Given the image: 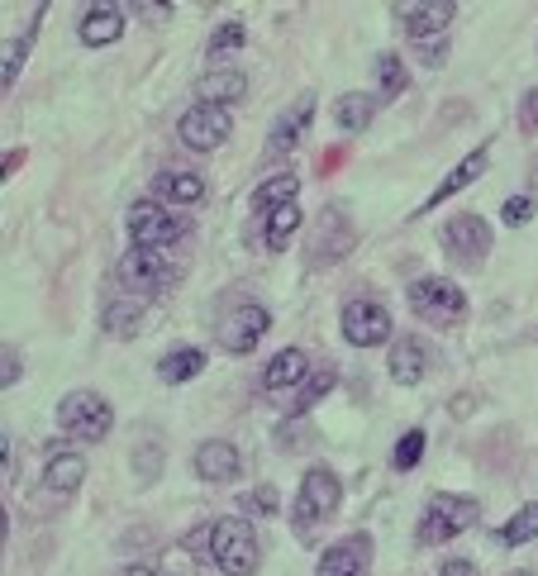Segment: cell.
I'll return each mask as SVG.
<instances>
[{"instance_id": "6da1fadb", "label": "cell", "mask_w": 538, "mask_h": 576, "mask_svg": "<svg viewBox=\"0 0 538 576\" xmlns=\"http://www.w3.org/2000/svg\"><path fill=\"white\" fill-rule=\"evenodd\" d=\"M210 557L225 576H253L258 562H262V543L253 533V524L229 515V519H215L210 524Z\"/></svg>"}, {"instance_id": "7a4b0ae2", "label": "cell", "mask_w": 538, "mask_h": 576, "mask_svg": "<svg viewBox=\"0 0 538 576\" xmlns=\"http://www.w3.org/2000/svg\"><path fill=\"white\" fill-rule=\"evenodd\" d=\"M58 424L68 439H82V443H100L105 434L115 429V410L100 391H72L68 400L58 405Z\"/></svg>"}, {"instance_id": "3957f363", "label": "cell", "mask_w": 538, "mask_h": 576, "mask_svg": "<svg viewBox=\"0 0 538 576\" xmlns=\"http://www.w3.org/2000/svg\"><path fill=\"white\" fill-rule=\"evenodd\" d=\"M338 501H344V487H338L334 471L310 467L306 477H300V495H296V529L310 533V529H320V524H330Z\"/></svg>"}, {"instance_id": "277c9868", "label": "cell", "mask_w": 538, "mask_h": 576, "mask_svg": "<svg viewBox=\"0 0 538 576\" xmlns=\"http://www.w3.org/2000/svg\"><path fill=\"white\" fill-rule=\"evenodd\" d=\"M481 519V505L471 495H434L419 515V543H449L457 533H467Z\"/></svg>"}, {"instance_id": "5b68a950", "label": "cell", "mask_w": 538, "mask_h": 576, "mask_svg": "<svg viewBox=\"0 0 538 576\" xmlns=\"http://www.w3.org/2000/svg\"><path fill=\"white\" fill-rule=\"evenodd\" d=\"M129 239H134V248H157V253H163V248H172L181 233H187V225H181V219L172 215V209H167L163 201H139V205H129Z\"/></svg>"}, {"instance_id": "8992f818", "label": "cell", "mask_w": 538, "mask_h": 576, "mask_svg": "<svg viewBox=\"0 0 538 576\" xmlns=\"http://www.w3.org/2000/svg\"><path fill=\"white\" fill-rule=\"evenodd\" d=\"M410 305L429 324H457L467 314V296H463V286H453L443 277H419L410 286Z\"/></svg>"}, {"instance_id": "52a82bcc", "label": "cell", "mask_w": 538, "mask_h": 576, "mask_svg": "<svg viewBox=\"0 0 538 576\" xmlns=\"http://www.w3.org/2000/svg\"><path fill=\"white\" fill-rule=\"evenodd\" d=\"M229 129H234V120H229L225 105H191V110L181 115L177 134L191 153H215L219 143L229 139Z\"/></svg>"}, {"instance_id": "ba28073f", "label": "cell", "mask_w": 538, "mask_h": 576, "mask_svg": "<svg viewBox=\"0 0 538 576\" xmlns=\"http://www.w3.org/2000/svg\"><path fill=\"white\" fill-rule=\"evenodd\" d=\"M443 248H449L457 262L477 267V262L491 253V229H487V219H481V215H453L449 225H443Z\"/></svg>"}, {"instance_id": "9c48e42d", "label": "cell", "mask_w": 538, "mask_h": 576, "mask_svg": "<svg viewBox=\"0 0 538 576\" xmlns=\"http://www.w3.org/2000/svg\"><path fill=\"white\" fill-rule=\"evenodd\" d=\"M272 329V314L262 305H239L225 314V324H219V348L225 352H253L258 338Z\"/></svg>"}, {"instance_id": "30bf717a", "label": "cell", "mask_w": 538, "mask_h": 576, "mask_svg": "<svg viewBox=\"0 0 538 576\" xmlns=\"http://www.w3.org/2000/svg\"><path fill=\"white\" fill-rule=\"evenodd\" d=\"M344 338L358 348H376L391 338V314L376 300H352L344 305Z\"/></svg>"}, {"instance_id": "8fae6325", "label": "cell", "mask_w": 538, "mask_h": 576, "mask_svg": "<svg viewBox=\"0 0 538 576\" xmlns=\"http://www.w3.org/2000/svg\"><path fill=\"white\" fill-rule=\"evenodd\" d=\"M115 272H120V281L134 286V291H163V286L177 277L172 262L157 253V248H134L129 257H120V267Z\"/></svg>"}, {"instance_id": "7c38bea8", "label": "cell", "mask_w": 538, "mask_h": 576, "mask_svg": "<svg viewBox=\"0 0 538 576\" xmlns=\"http://www.w3.org/2000/svg\"><path fill=\"white\" fill-rule=\"evenodd\" d=\"M453 15H457L453 0H419V5H400L405 34H410L415 44H429V38H439L453 24Z\"/></svg>"}, {"instance_id": "4fadbf2b", "label": "cell", "mask_w": 538, "mask_h": 576, "mask_svg": "<svg viewBox=\"0 0 538 576\" xmlns=\"http://www.w3.org/2000/svg\"><path fill=\"white\" fill-rule=\"evenodd\" d=\"M239 467H243V457L225 439H210V443L195 448V477L210 481V487H225V481H234V477H239Z\"/></svg>"}, {"instance_id": "5bb4252c", "label": "cell", "mask_w": 538, "mask_h": 576, "mask_svg": "<svg viewBox=\"0 0 538 576\" xmlns=\"http://www.w3.org/2000/svg\"><path fill=\"white\" fill-rule=\"evenodd\" d=\"M487 163H491V148H487V143H481V148H477V153H467V163H457V167H453V172H449V177H443V187H439V191H429V201H425V205H419V209H415V215H429V209H434V205H443V201H449V195H457V191H467V187H471V181H477L481 172H487Z\"/></svg>"}, {"instance_id": "9a60e30c", "label": "cell", "mask_w": 538, "mask_h": 576, "mask_svg": "<svg viewBox=\"0 0 538 576\" xmlns=\"http://www.w3.org/2000/svg\"><path fill=\"white\" fill-rule=\"evenodd\" d=\"M300 382H310V358L300 348H282L277 358L267 362V372H262V386L267 391H291Z\"/></svg>"}, {"instance_id": "2e32d148", "label": "cell", "mask_w": 538, "mask_h": 576, "mask_svg": "<svg viewBox=\"0 0 538 576\" xmlns=\"http://www.w3.org/2000/svg\"><path fill=\"white\" fill-rule=\"evenodd\" d=\"M429 372V352L419 338H400V344H391V382L396 386H415L425 382Z\"/></svg>"}, {"instance_id": "e0dca14e", "label": "cell", "mask_w": 538, "mask_h": 576, "mask_svg": "<svg viewBox=\"0 0 538 576\" xmlns=\"http://www.w3.org/2000/svg\"><path fill=\"white\" fill-rule=\"evenodd\" d=\"M124 34V10L120 5H91L82 15V44L86 48H105Z\"/></svg>"}, {"instance_id": "ac0fdd59", "label": "cell", "mask_w": 538, "mask_h": 576, "mask_svg": "<svg viewBox=\"0 0 538 576\" xmlns=\"http://www.w3.org/2000/svg\"><path fill=\"white\" fill-rule=\"evenodd\" d=\"M44 481L52 491H76L86 481V457L82 453H68V448H52L48 453V467H44Z\"/></svg>"}, {"instance_id": "d6986e66", "label": "cell", "mask_w": 538, "mask_h": 576, "mask_svg": "<svg viewBox=\"0 0 538 576\" xmlns=\"http://www.w3.org/2000/svg\"><path fill=\"white\" fill-rule=\"evenodd\" d=\"M314 120V96H300L296 105H291V110H286L282 115V120H277V129H272V153H291L296 148V139L300 134H306V124Z\"/></svg>"}, {"instance_id": "ffe728a7", "label": "cell", "mask_w": 538, "mask_h": 576, "mask_svg": "<svg viewBox=\"0 0 538 576\" xmlns=\"http://www.w3.org/2000/svg\"><path fill=\"white\" fill-rule=\"evenodd\" d=\"M201 105H239L243 100V91H248V82H243V72H229V68H219V72H205L201 76Z\"/></svg>"}, {"instance_id": "44dd1931", "label": "cell", "mask_w": 538, "mask_h": 576, "mask_svg": "<svg viewBox=\"0 0 538 576\" xmlns=\"http://www.w3.org/2000/svg\"><path fill=\"white\" fill-rule=\"evenodd\" d=\"M157 201H172V205H201L205 201V181L195 172H163L153 181Z\"/></svg>"}, {"instance_id": "7402d4cb", "label": "cell", "mask_w": 538, "mask_h": 576, "mask_svg": "<svg viewBox=\"0 0 538 576\" xmlns=\"http://www.w3.org/2000/svg\"><path fill=\"white\" fill-rule=\"evenodd\" d=\"M201 372H205L201 348H177V352H167V358L157 362V376H163L167 386H181V382H191V376H201Z\"/></svg>"}, {"instance_id": "603a6c76", "label": "cell", "mask_w": 538, "mask_h": 576, "mask_svg": "<svg viewBox=\"0 0 538 576\" xmlns=\"http://www.w3.org/2000/svg\"><path fill=\"white\" fill-rule=\"evenodd\" d=\"M320 225H324V239H330V243H324L320 253H314V262H334V257H344L348 248H352V225L344 219V209H324Z\"/></svg>"}, {"instance_id": "cb8c5ba5", "label": "cell", "mask_w": 538, "mask_h": 576, "mask_svg": "<svg viewBox=\"0 0 538 576\" xmlns=\"http://www.w3.org/2000/svg\"><path fill=\"white\" fill-rule=\"evenodd\" d=\"M372 115H376V100L362 96V91H352V96H338V100H334V120H338V129H352V134L372 124Z\"/></svg>"}, {"instance_id": "d4e9b609", "label": "cell", "mask_w": 538, "mask_h": 576, "mask_svg": "<svg viewBox=\"0 0 538 576\" xmlns=\"http://www.w3.org/2000/svg\"><path fill=\"white\" fill-rule=\"evenodd\" d=\"M314 576H362V539H358V548L352 543L330 548V553L320 557V567H314Z\"/></svg>"}, {"instance_id": "484cf974", "label": "cell", "mask_w": 538, "mask_h": 576, "mask_svg": "<svg viewBox=\"0 0 538 576\" xmlns=\"http://www.w3.org/2000/svg\"><path fill=\"white\" fill-rule=\"evenodd\" d=\"M105 334H115V338H129V334H139V324H143V300H115V305H105Z\"/></svg>"}, {"instance_id": "4316f807", "label": "cell", "mask_w": 538, "mask_h": 576, "mask_svg": "<svg viewBox=\"0 0 538 576\" xmlns=\"http://www.w3.org/2000/svg\"><path fill=\"white\" fill-rule=\"evenodd\" d=\"M296 187H300V181H296L291 172H282V177H267V181H262V187L253 191V209H267V215H272V209L291 205V201H296Z\"/></svg>"}, {"instance_id": "83f0119b", "label": "cell", "mask_w": 538, "mask_h": 576, "mask_svg": "<svg viewBox=\"0 0 538 576\" xmlns=\"http://www.w3.org/2000/svg\"><path fill=\"white\" fill-rule=\"evenodd\" d=\"M296 229H300V209L291 201V205H282V209H272V215H267V233H262V243H267L272 253H282V248L291 243Z\"/></svg>"}, {"instance_id": "f1b7e54d", "label": "cell", "mask_w": 538, "mask_h": 576, "mask_svg": "<svg viewBox=\"0 0 538 576\" xmlns=\"http://www.w3.org/2000/svg\"><path fill=\"white\" fill-rule=\"evenodd\" d=\"M505 548H519V543H529V539H538V501L534 505H524L519 515H510L505 524H501V533H495Z\"/></svg>"}, {"instance_id": "f546056e", "label": "cell", "mask_w": 538, "mask_h": 576, "mask_svg": "<svg viewBox=\"0 0 538 576\" xmlns=\"http://www.w3.org/2000/svg\"><path fill=\"white\" fill-rule=\"evenodd\" d=\"M376 86H382V96H386V100L405 96L410 76H405V62L396 58V52H382V58H376Z\"/></svg>"}, {"instance_id": "4dcf8cb0", "label": "cell", "mask_w": 538, "mask_h": 576, "mask_svg": "<svg viewBox=\"0 0 538 576\" xmlns=\"http://www.w3.org/2000/svg\"><path fill=\"white\" fill-rule=\"evenodd\" d=\"M38 20H44V5H38L34 10V20H29V29H24L20 34V44H15V52H10V58H5V68H0V86H15L20 82V68H24V52H29V44H34V29H38Z\"/></svg>"}, {"instance_id": "1f68e13d", "label": "cell", "mask_w": 538, "mask_h": 576, "mask_svg": "<svg viewBox=\"0 0 538 576\" xmlns=\"http://www.w3.org/2000/svg\"><path fill=\"white\" fill-rule=\"evenodd\" d=\"M248 44V34H243V24L239 20H229V24H219L215 34H210V58H229V52H239Z\"/></svg>"}, {"instance_id": "d6a6232c", "label": "cell", "mask_w": 538, "mask_h": 576, "mask_svg": "<svg viewBox=\"0 0 538 576\" xmlns=\"http://www.w3.org/2000/svg\"><path fill=\"white\" fill-rule=\"evenodd\" d=\"M419 457H425V434H419V429H410V434L396 443L391 463H396V471H410V467H419Z\"/></svg>"}, {"instance_id": "836d02e7", "label": "cell", "mask_w": 538, "mask_h": 576, "mask_svg": "<svg viewBox=\"0 0 538 576\" xmlns=\"http://www.w3.org/2000/svg\"><path fill=\"white\" fill-rule=\"evenodd\" d=\"M330 386H334V372H320V376H310V382H306V391H300V396L291 400V415H306L314 400H324V391H330Z\"/></svg>"}, {"instance_id": "e575fe53", "label": "cell", "mask_w": 538, "mask_h": 576, "mask_svg": "<svg viewBox=\"0 0 538 576\" xmlns=\"http://www.w3.org/2000/svg\"><path fill=\"white\" fill-rule=\"evenodd\" d=\"M501 215H505V225H529V219H534V201H529V195H515V201H505Z\"/></svg>"}, {"instance_id": "d590c367", "label": "cell", "mask_w": 538, "mask_h": 576, "mask_svg": "<svg viewBox=\"0 0 538 576\" xmlns=\"http://www.w3.org/2000/svg\"><path fill=\"white\" fill-rule=\"evenodd\" d=\"M243 505L253 509V515H272V509H277V491H272V487H258V491L248 495Z\"/></svg>"}, {"instance_id": "8d00e7d4", "label": "cell", "mask_w": 538, "mask_h": 576, "mask_svg": "<svg viewBox=\"0 0 538 576\" xmlns=\"http://www.w3.org/2000/svg\"><path fill=\"white\" fill-rule=\"evenodd\" d=\"M519 124L529 129V134H538V91H529V96L519 100Z\"/></svg>"}, {"instance_id": "74e56055", "label": "cell", "mask_w": 538, "mask_h": 576, "mask_svg": "<svg viewBox=\"0 0 538 576\" xmlns=\"http://www.w3.org/2000/svg\"><path fill=\"white\" fill-rule=\"evenodd\" d=\"M419 48V58L429 62V68H439L443 58H449V44H443V38H429V44H415Z\"/></svg>"}, {"instance_id": "f35d334b", "label": "cell", "mask_w": 538, "mask_h": 576, "mask_svg": "<svg viewBox=\"0 0 538 576\" xmlns=\"http://www.w3.org/2000/svg\"><path fill=\"white\" fill-rule=\"evenodd\" d=\"M15 376H20V358L5 348V367H0V382H5V386H15Z\"/></svg>"}, {"instance_id": "ab89813d", "label": "cell", "mask_w": 538, "mask_h": 576, "mask_svg": "<svg viewBox=\"0 0 538 576\" xmlns=\"http://www.w3.org/2000/svg\"><path fill=\"white\" fill-rule=\"evenodd\" d=\"M439 576H477V567H471V562H449Z\"/></svg>"}, {"instance_id": "60d3db41", "label": "cell", "mask_w": 538, "mask_h": 576, "mask_svg": "<svg viewBox=\"0 0 538 576\" xmlns=\"http://www.w3.org/2000/svg\"><path fill=\"white\" fill-rule=\"evenodd\" d=\"M124 576H157V572H153V567H129Z\"/></svg>"}, {"instance_id": "b9f144b4", "label": "cell", "mask_w": 538, "mask_h": 576, "mask_svg": "<svg viewBox=\"0 0 538 576\" xmlns=\"http://www.w3.org/2000/svg\"><path fill=\"white\" fill-rule=\"evenodd\" d=\"M510 576H534V572H510Z\"/></svg>"}]
</instances>
